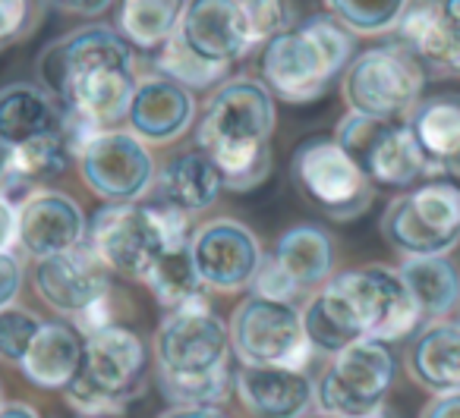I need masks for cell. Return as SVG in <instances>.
<instances>
[{"mask_svg":"<svg viewBox=\"0 0 460 418\" xmlns=\"http://www.w3.org/2000/svg\"><path fill=\"white\" fill-rule=\"evenodd\" d=\"M148 286L158 305L164 311L183 309V305L196 302V299H205V286L199 283L196 267H192L190 258V246L177 248V252H167L158 265L148 271V277L142 280Z\"/></svg>","mask_w":460,"mask_h":418,"instance_id":"cell-31","label":"cell"},{"mask_svg":"<svg viewBox=\"0 0 460 418\" xmlns=\"http://www.w3.org/2000/svg\"><path fill=\"white\" fill-rule=\"evenodd\" d=\"M0 418H41L39 409L29 403H7L0 409Z\"/></svg>","mask_w":460,"mask_h":418,"instance_id":"cell-42","label":"cell"},{"mask_svg":"<svg viewBox=\"0 0 460 418\" xmlns=\"http://www.w3.org/2000/svg\"><path fill=\"white\" fill-rule=\"evenodd\" d=\"M85 336L70 321H45L20 361L22 378L39 390H66L83 361Z\"/></svg>","mask_w":460,"mask_h":418,"instance_id":"cell-24","label":"cell"},{"mask_svg":"<svg viewBox=\"0 0 460 418\" xmlns=\"http://www.w3.org/2000/svg\"><path fill=\"white\" fill-rule=\"evenodd\" d=\"M22 261L16 252H0V311L16 305V296L22 290Z\"/></svg>","mask_w":460,"mask_h":418,"instance_id":"cell-38","label":"cell"},{"mask_svg":"<svg viewBox=\"0 0 460 418\" xmlns=\"http://www.w3.org/2000/svg\"><path fill=\"white\" fill-rule=\"evenodd\" d=\"M148 371V346L136 330L111 324L85 336L76 378L64 399L79 418H117L142 396Z\"/></svg>","mask_w":460,"mask_h":418,"instance_id":"cell-5","label":"cell"},{"mask_svg":"<svg viewBox=\"0 0 460 418\" xmlns=\"http://www.w3.org/2000/svg\"><path fill=\"white\" fill-rule=\"evenodd\" d=\"M7 405V399H4V380H0V409Z\"/></svg>","mask_w":460,"mask_h":418,"instance_id":"cell-45","label":"cell"},{"mask_svg":"<svg viewBox=\"0 0 460 418\" xmlns=\"http://www.w3.org/2000/svg\"><path fill=\"white\" fill-rule=\"evenodd\" d=\"M332 280L357 309L366 340H378L391 346V343L407 340L422 327L420 309H416L410 290L403 286L397 267L366 265L357 267V271L338 274Z\"/></svg>","mask_w":460,"mask_h":418,"instance_id":"cell-15","label":"cell"},{"mask_svg":"<svg viewBox=\"0 0 460 418\" xmlns=\"http://www.w3.org/2000/svg\"><path fill=\"white\" fill-rule=\"evenodd\" d=\"M155 73L164 76V79H171V83L183 85L186 91H192V89H211V85H221L230 70L215 66V64H205V60L196 57V54L180 41V35L173 32V39L167 41V45L158 51V57H155Z\"/></svg>","mask_w":460,"mask_h":418,"instance_id":"cell-32","label":"cell"},{"mask_svg":"<svg viewBox=\"0 0 460 418\" xmlns=\"http://www.w3.org/2000/svg\"><path fill=\"white\" fill-rule=\"evenodd\" d=\"M397 359L391 346L378 340H359L315 380V409L322 415L372 418L385 412V399L394 384Z\"/></svg>","mask_w":460,"mask_h":418,"instance_id":"cell-12","label":"cell"},{"mask_svg":"<svg viewBox=\"0 0 460 418\" xmlns=\"http://www.w3.org/2000/svg\"><path fill=\"white\" fill-rule=\"evenodd\" d=\"M407 371L432 396L460 390V321H432L416 330Z\"/></svg>","mask_w":460,"mask_h":418,"instance_id":"cell-23","label":"cell"},{"mask_svg":"<svg viewBox=\"0 0 460 418\" xmlns=\"http://www.w3.org/2000/svg\"><path fill=\"white\" fill-rule=\"evenodd\" d=\"M445 179H447V183L454 186V189L460 192V154H457V158L451 161V164H447V170H445Z\"/></svg>","mask_w":460,"mask_h":418,"instance_id":"cell-43","label":"cell"},{"mask_svg":"<svg viewBox=\"0 0 460 418\" xmlns=\"http://www.w3.org/2000/svg\"><path fill=\"white\" fill-rule=\"evenodd\" d=\"M224 192V179L215 161L202 148L180 152L155 173V202L192 217L215 208Z\"/></svg>","mask_w":460,"mask_h":418,"instance_id":"cell-22","label":"cell"},{"mask_svg":"<svg viewBox=\"0 0 460 418\" xmlns=\"http://www.w3.org/2000/svg\"><path fill=\"white\" fill-rule=\"evenodd\" d=\"M271 258L281 265V271L296 283V290H322L332 280L334 271V246L328 230L315 223H296L288 233H281Z\"/></svg>","mask_w":460,"mask_h":418,"instance_id":"cell-28","label":"cell"},{"mask_svg":"<svg viewBox=\"0 0 460 418\" xmlns=\"http://www.w3.org/2000/svg\"><path fill=\"white\" fill-rule=\"evenodd\" d=\"M234 393L252 418H306L315 409V380L290 368L234 371Z\"/></svg>","mask_w":460,"mask_h":418,"instance_id":"cell-21","label":"cell"},{"mask_svg":"<svg viewBox=\"0 0 460 418\" xmlns=\"http://www.w3.org/2000/svg\"><path fill=\"white\" fill-rule=\"evenodd\" d=\"M16 214H20L16 246L26 255H32L35 261L85 246L89 221H85L76 198H70L66 192L58 189L35 192V196H29L16 208Z\"/></svg>","mask_w":460,"mask_h":418,"instance_id":"cell-19","label":"cell"},{"mask_svg":"<svg viewBox=\"0 0 460 418\" xmlns=\"http://www.w3.org/2000/svg\"><path fill=\"white\" fill-rule=\"evenodd\" d=\"M334 142L376 189H410L420 179H429V164L410 135L407 120H372L347 114L334 129Z\"/></svg>","mask_w":460,"mask_h":418,"instance_id":"cell-13","label":"cell"},{"mask_svg":"<svg viewBox=\"0 0 460 418\" xmlns=\"http://www.w3.org/2000/svg\"><path fill=\"white\" fill-rule=\"evenodd\" d=\"M64 129V108L39 83H10L0 89V145L16 148Z\"/></svg>","mask_w":460,"mask_h":418,"instance_id":"cell-25","label":"cell"},{"mask_svg":"<svg viewBox=\"0 0 460 418\" xmlns=\"http://www.w3.org/2000/svg\"><path fill=\"white\" fill-rule=\"evenodd\" d=\"M83 183L108 205H136L155 183L152 148L142 145L129 129L95 133L76 152Z\"/></svg>","mask_w":460,"mask_h":418,"instance_id":"cell-14","label":"cell"},{"mask_svg":"<svg viewBox=\"0 0 460 418\" xmlns=\"http://www.w3.org/2000/svg\"><path fill=\"white\" fill-rule=\"evenodd\" d=\"M420 418H460V390L432 396L422 405Z\"/></svg>","mask_w":460,"mask_h":418,"instance_id":"cell-40","label":"cell"},{"mask_svg":"<svg viewBox=\"0 0 460 418\" xmlns=\"http://www.w3.org/2000/svg\"><path fill=\"white\" fill-rule=\"evenodd\" d=\"M394 41L413 54L426 76H460V0L407 7Z\"/></svg>","mask_w":460,"mask_h":418,"instance_id":"cell-18","label":"cell"},{"mask_svg":"<svg viewBox=\"0 0 460 418\" xmlns=\"http://www.w3.org/2000/svg\"><path fill=\"white\" fill-rule=\"evenodd\" d=\"M250 296L271 299V302H290V305H294V299L300 296V290H296L294 280H290L288 274L281 271V265H278V261L269 255V258L262 261V267H259L256 280H252Z\"/></svg>","mask_w":460,"mask_h":418,"instance_id":"cell-36","label":"cell"},{"mask_svg":"<svg viewBox=\"0 0 460 418\" xmlns=\"http://www.w3.org/2000/svg\"><path fill=\"white\" fill-rule=\"evenodd\" d=\"M190 258L196 267V277L205 290L215 292H240L250 290L265 252L259 246V236L246 223L215 217L190 236Z\"/></svg>","mask_w":460,"mask_h":418,"instance_id":"cell-16","label":"cell"},{"mask_svg":"<svg viewBox=\"0 0 460 418\" xmlns=\"http://www.w3.org/2000/svg\"><path fill=\"white\" fill-rule=\"evenodd\" d=\"M183 16V4L177 0H127L117 13V35L129 48L161 51L173 39Z\"/></svg>","mask_w":460,"mask_h":418,"instance_id":"cell-30","label":"cell"},{"mask_svg":"<svg viewBox=\"0 0 460 418\" xmlns=\"http://www.w3.org/2000/svg\"><path fill=\"white\" fill-rule=\"evenodd\" d=\"M426 70L397 41L353 54L341 76V95L350 114L372 120H407L422 101Z\"/></svg>","mask_w":460,"mask_h":418,"instance_id":"cell-6","label":"cell"},{"mask_svg":"<svg viewBox=\"0 0 460 418\" xmlns=\"http://www.w3.org/2000/svg\"><path fill=\"white\" fill-rule=\"evenodd\" d=\"M382 236L403 261L447 258L460 246V192L447 179L413 186L382 214Z\"/></svg>","mask_w":460,"mask_h":418,"instance_id":"cell-7","label":"cell"},{"mask_svg":"<svg viewBox=\"0 0 460 418\" xmlns=\"http://www.w3.org/2000/svg\"><path fill=\"white\" fill-rule=\"evenodd\" d=\"M243 10L256 48H265L271 39L290 32L303 22L294 4H278V0H243Z\"/></svg>","mask_w":460,"mask_h":418,"instance_id":"cell-34","label":"cell"},{"mask_svg":"<svg viewBox=\"0 0 460 418\" xmlns=\"http://www.w3.org/2000/svg\"><path fill=\"white\" fill-rule=\"evenodd\" d=\"M300 318L313 353L332 355L334 359L344 349H350L353 343L366 340L357 309H353L350 299L341 292V286L334 280H328L322 290H315L306 299V305L300 309Z\"/></svg>","mask_w":460,"mask_h":418,"instance_id":"cell-26","label":"cell"},{"mask_svg":"<svg viewBox=\"0 0 460 418\" xmlns=\"http://www.w3.org/2000/svg\"><path fill=\"white\" fill-rule=\"evenodd\" d=\"M230 353L243 368L306 371L313 346L303 330L300 309L290 302L246 296L230 315Z\"/></svg>","mask_w":460,"mask_h":418,"instance_id":"cell-11","label":"cell"},{"mask_svg":"<svg viewBox=\"0 0 460 418\" xmlns=\"http://www.w3.org/2000/svg\"><path fill=\"white\" fill-rule=\"evenodd\" d=\"M290 179L296 196L328 221H357L376 198V186L347 158L334 135H313L296 145L290 158Z\"/></svg>","mask_w":460,"mask_h":418,"instance_id":"cell-8","label":"cell"},{"mask_svg":"<svg viewBox=\"0 0 460 418\" xmlns=\"http://www.w3.org/2000/svg\"><path fill=\"white\" fill-rule=\"evenodd\" d=\"M32 283L41 302L58 315L70 318V324L83 336L114 324L111 321V271L89 246L35 261Z\"/></svg>","mask_w":460,"mask_h":418,"instance_id":"cell-10","label":"cell"},{"mask_svg":"<svg viewBox=\"0 0 460 418\" xmlns=\"http://www.w3.org/2000/svg\"><path fill=\"white\" fill-rule=\"evenodd\" d=\"M353 60V35L332 16H306L296 29L271 39L259 54V83L275 101L313 104L344 76Z\"/></svg>","mask_w":460,"mask_h":418,"instance_id":"cell-3","label":"cell"},{"mask_svg":"<svg viewBox=\"0 0 460 418\" xmlns=\"http://www.w3.org/2000/svg\"><path fill=\"white\" fill-rule=\"evenodd\" d=\"M158 418H230L224 409H208V405H171Z\"/></svg>","mask_w":460,"mask_h":418,"instance_id":"cell-41","label":"cell"},{"mask_svg":"<svg viewBox=\"0 0 460 418\" xmlns=\"http://www.w3.org/2000/svg\"><path fill=\"white\" fill-rule=\"evenodd\" d=\"M190 217L167 205H104L92 214L85 246L111 274L142 283L167 252L190 246Z\"/></svg>","mask_w":460,"mask_h":418,"instance_id":"cell-4","label":"cell"},{"mask_svg":"<svg viewBox=\"0 0 460 418\" xmlns=\"http://www.w3.org/2000/svg\"><path fill=\"white\" fill-rule=\"evenodd\" d=\"M177 35L196 57L230 70V64L256 51L243 0H192L183 4Z\"/></svg>","mask_w":460,"mask_h":418,"instance_id":"cell-17","label":"cell"},{"mask_svg":"<svg viewBox=\"0 0 460 418\" xmlns=\"http://www.w3.org/2000/svg\"><path fill=\"white\" fill-rule=\"evenodd\" d=\"M407 129L429 164V179H441L460 154V98H426L407 117Z\"/></svg>","mask_w":460,"mask_h":418,"instance_id":"cell-27","label":"cell"},{"mask_svg":"<svg viewBox=\"0 0 460 418\" xmlns=\"http://www.w3.org/2000/svg\"><path fill=\"white\" fill-rule=\"evenodd\" d=\"M230 327L208 299L173 309L155 330L158 380H199L230 371Z\"/></svg>","mask_w":460,"mask_h":418,"instance_id":"cell-9","label":"cell"},{"mask_svg":"<svg viewBox=\"0 0 460 418\" xmlns=\"http://www.w3.org/2000/svg\"><path fill=\"white\" fill-rule=\"evenodd\" d=\"M313 418H344V415H322L319 412V415H313ZM372 418H385V412H378V415H372Z\"/></svg>","mask_w":460,"mask_h":418,"instance_id":"cell-44","label":"cell"},{"mask_svg":"<svg viewBox=\"0 0 460 418\" xmlns=\"http://www.w3.org/2000/svg\"><path fill=\"white\" fill-rule=\"evenodd\" d=\"M41 324L45 321L39 315L20 309V305H10V309L0 311V359L7 361V365L20 368L32 340L39 336Z\"/></svg>","mask_w":460,"mask_h":418,"instance_id":"cell-35","label":"cell"},{"mask_svg":"<svg viewBox=\"0 0 460 418\" xmlns=\"http://www.w3.org/2000/svg\"><path fill=\"white\" fill-rule=\"evenodd\" d=\"M32 16H35L32 4H22V0H0V51L26 35V29L32 26Z\"/></svg>","mask_w":460,"mask_h":418,"instance_id":"cell-37","label":"cell"},{"mask_svg":"<svg viewBox=\"0 0 460 418\" xmlns=\"http://www.w3.org/2000/svg\"><path fill=\"white\" fill-rule=\"evenodd\" d=\"M192 120H196V98H192V91L158 76V73L139 79L127 114V126L142 145H173V142L190 133Z\"/></svg>","mask_w":460,"mask_h":418,"instance_id":"cell-20","label":"cell"},{"mask_svg":"<svg viewBox=\"0 0 460 418\" xmlns=\"http://www.w3.org/2000/svg\"><path fill=\"white\" fill-rule=\"evenodd\" d=\"M39 85L64 108V133L76 154L95 133L127 123L139 85L133 48L117 29H73L39 54Z\"/></svg>","mask_w":460,"mask_h":418,"instance_id":"cell-1","label":"cell"},{"mask_svg":"<svg viewBox=\"0 0 460 418\" xmlns=\"http://www.w3.org/2000/svg\"><path fill=\"white\" fill-rule=\"evenodd\" d=\"M422 324L445 321L460 302V271L451 258H410L397 265Z\"/></svg>","mask_w":460,"mask_h":418,"instance_id":"cell-29","label":"cell"},{"mask_svg":"<svg viewBox=\"0 0 460 418\" xmlns=\"http://www.w3.org/2000/svg\"><path fill=\"white\" fill-rule=\"evenodd\" d=\"M407 4L401 0H332L328 4V16L338 20L347 32L357 39V35H388L397 29Z\"/></svg>","mask_w":460,"mask_h":418,"instance_id":"cell-33","label":"cell"},{"mask_svg":"<svg viewBox=\"0 0 460 418\" xmlns=\"http://www.w3.org/2000/svg\"><path fill=\"white\" fill-rule=\"evenodd\" d=\"M275 123V98L259 79L227 76L211 91L196 126V148L215 161L224 189L252 192L269 179Z\"/></svg>","mask_w":460,"mask_h":418,"instance_id":"cell-2","label":"cell"},{"mask_svg":"<svg viewBox=\"0 0 460 418\" xmlns=\"http://www.w3.org/2000/svg\"><path fill=\"white\" fill-rule=\"evenodd\" d=\"M20 236V214L10 202L0 198V252H13Z\"/></svg>","mask_w":460,"mask_h":418,"instance_id":"cell-39","label":"cell"}]
</instances>
